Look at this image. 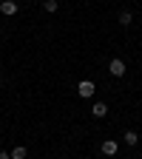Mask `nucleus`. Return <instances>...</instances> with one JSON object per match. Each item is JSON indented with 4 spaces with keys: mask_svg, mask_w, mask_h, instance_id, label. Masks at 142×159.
<instances>
[{
    "mask_svg": "<svg viewBox=\"0 0 142 159\" xmlns=\"http://www.w3.org/2000/svg\"><path fill=\"white\" fill-rule=\"evenodd\" d=\"M77 94H80V97H83V99H91V97L97 94V85L91 83V80H83V83H80V85H77Z\"/></svg>",
    "mask_w": 142,
    "mask_h": 159,
    "instance_id": "obj_1",
    "label": "nucleus"
},
{
    "mask_svg": "<svg viewBox=\"0 0 142 159\" xmlns=\"http://www.w3.org/2000/svg\"><path fill=\"white\" fill-rule=\"evenodd\" d=\"M125 71H128V68H125V63H122L119 57H114L111 63H108V74H111V77H125Z\"/></svg>",
    "mask_w": 142,
    "mask_h": 159,
    "instance_id": "obj_2",
    "label": "nucleus"
},
{
    "mask_svg": "<svg viewBox=\"0 0 142 159\" xmlns=\"http://www.w3.org/2000/svg\"><path fill=\"white\" fill-rule=\"evenodd\" d=\"M17 11H20L17 0H0V14H6V17H14Z\"/></svg>",
    "mask_w": 142,
    "mask_h": 159,
    "instance_id": "obj_3",
    "label": "nucleus"
},
{
    "mask_svg": "<svg viewBox=\"0 0 142 159\" xmlns=\"http://www.w3.org/2000/svg\"><path fill=\"white\" fill-rule=\"evenodd\" d=\"M99 151H103L105 156H114V153L119 151V142H117V139H105V142L99 145Z\"/></svg>",
    "mask_w": 142,
    "mask_h": 159,
    "instance_id": "obj_4",
    "label": "nucleus"
},
{
    "mask_svg": "<svg viewBox=\"0 0 142 159\" xmlns=\"http://www.w3.org/2000/svg\"><path fill=\"white\" fill-rule=\"evenodd\" d=\"M91 114H94V116H97V119H103V116H105V114H108V105H105V102H103V99H97V102H94V105H91Z\"/></svg>",
    "mask_w": 142,
    "mask_h": 159,
    "instance_id": "obj_5",
    "label": "nucleus"
},
{
    "mask_svg": "<svg viewBox=\"0 0 142 159\" xmlns=\"http://www.w3.org/2000/svg\"><path fill=\"white\" fill-rule=\"evenodd\" d=\"M122 142H125L128 148H136V145H139V134H136V131H125V134H122Z\"/></svg>",
    "mask_w": 142,
    "mask_h": 159,
    "instance_id": "obj_6",
    "label": "nucleus"
},
{
    "mask_svg": "<svg viewBox=\"0 0 142 159\" xmlns=\"http://www.w3.org/2000/svg\"><path fill=\"white\" fill-rule=\"evenodd\" d=\"M131 23H134V11L122 9V11H119V26H131Z\"/></svg>",
    "mask_w": 142,
    "mask_h": 159,
    "instance_id": "obj_7",
    "label": "nucleus"
},
{
    "mask_svg": "<svg viewBox=\"0 0 142 159\" xmlns=\"http://www.w3.org/2000/svg\"><path fill=\"white\" fill-rule=\"evenodd\" d=\"M26 156H29V151H26L23 145H17V148L11 151V159H26Z\"/></svg>",
    "mask_w": 142,
    "mask_h": 159,
    "instance_id": "obj_8",
    "label": "nucleus"
},
{
    "mask_svg": "<svg viewBox=\"0 0 142 159\" xmlns=\"http://www.w3.org/2000/svg\"><path fill=\"white\" fill-rule=\"evenodd\" d=\"M57 6H60L57 0H43V9H46L48 14H54V11H57Z\"/></svg>",
    "mask_w": 142,
    "mask_h": 159,
    "instance_id": "obj_9",
    "label": "nucleus"
},
{
    "mask_svg": "<svg viewBox=\"0 0 142 159\" xmlns=\"http://www.w3.org/2000/svg\"><path fill=\"white\" fill-rule=\"evenodd\" d=\"M0 159H11V153H6V151H0Z\"/></svg>",
    "mask_w": 142,
    "mask_h": 159,
    "instance_id": "obj_10",
    "label": "nucleus"
},
{
    "mask_svg": "<svg viewBox=\"0 0 142 159\" xmlns=\"http://www.w3.org/2000/svg\"><path fill=\"white\" fill-rule=\"evenodd\" d=\"M0 37H3V31H0Z\"/></svg>",
    "mask_w": 142,
    "mask_h": 159,
    "instance_id": "obj_11",
    "label": "nucleus"
}]
</instances>
